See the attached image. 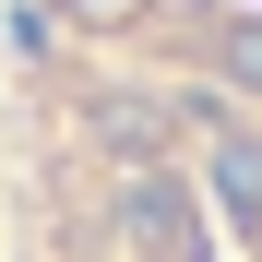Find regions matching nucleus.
Masks as SVG:
<instances>
[{"instance_id": "obj_1", "label": "nucleus", "mask_w": 262, "mask_h": 262, "mask_svg": "<svg viewBox=\"0 0 262 262\" xmlns=\"http://www.w3.org/2000/svg\"><path fill=\"white\" fill-rule=\"evenodd\" d=\"M0 262H262V107L24 36Z\"/></svg>"}]
</instances>
